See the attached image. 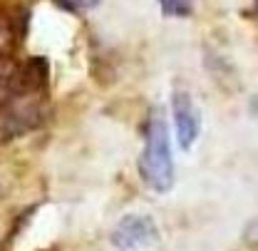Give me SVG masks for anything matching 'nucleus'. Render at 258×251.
<instances>
[{
    "label": "nucleus",
    "mask_w": 258,
    "mask_h": 251,
    "mask_svg": "<svg viewBox=\"0 0 258 251\" xmlns=\"http://www.w3.org/2000/svg\"><path fill=\"white\" fill-rule=\"evenodd\" d=\"M159 229L157 221L147 214H127L117 221V226L109 234L112 246L119 251H137L149 246L152 241H157Z\"/></svg>",
    "instance_id": "obj_3"
},
{
    "label": "nucleus",
    "mask_w": 258,
    "mask_h": 251,
    "mask_svg": "<svg viewBox=\"0 0 258 251\" xmlns=\"http://www.w3.org/2000/svg\"><path fill=\"white\" fill-rule=\"evenodd\" d=\"M171 117H174V134L184 152H189L194 142L201 134V115L196 110V102L186 90H174L171 94Z\"/></svg>",
    "instance_id": "obj_4"
},
{
    "label": "nucleus",
    "mask_w": 258,
    "mask_h": 251,
    "mask_svg": "<svg viewBox=\"0 0 258 251\" xmlns=\"http://www.w3.org/2000/svg\"><path fill=\"white\" fill-rule=\"evenodd\" d=\"M15 70H18V67L10 63V58L0 53V90H8V87H10V82H13V75H15Z\"/></svg>",
    "instance_id": "obj_7"
},
{
    "label": "nucleus",
    "mask_w": 258,
    "mask_h": 251,
    "mask_svg": "<svg viewBox=\"0 0 258 251\" xmlns=\"http://www.w3.org/2000/svg\"><path fill=\"white\" fill-rule=\"evenodd\" d=\"M60 8L64 10H70V13H87V10H95L97 5H99V0H55Z\"/></svg>",
    "instance_id": "obj_6"
},
{
    "label": "nucleus",
    "mask_w": 258,
    "mask_h": 251,
    "mask_svg": "<svg viewBox=\"0 0 258 251\" xmlns=\"http://www.w3.org/2000/svg\"><path fill=\"white\" fill-rule=\"evenodd\" d=\"M47 102L40 94L10 92L0 105V142L18 139L45 122Z\"/></svg>",
    "instance_id": "obj_2"
},
{
    "label": "nucleus",
    "mask_w": 258,
    "mask_h": 251,
    "mask_svg": "<svg viewBox=\"0 0 258 251\" xmlns=\"http://www.w3.org/2000/svg\"><path fill=\"white\" fill-rule=\"evenodd\" d=\"M256 3H258V0H256Z\"/></svg>",
    "instance_id": "obj_8"
},
{
    "label": "nucleus",
    "mask_w": 258,
    "mask_h": 251,
    "mask_svg": "<svg viewBox=\"0 0 258 251\" xmlns=\"http://www.w3.org/2000/svg\"><path fill=\"white\" fill-rule=\"evenodd\" d=\"M164 15L169 18H186L194 13V0H157Z\"/></svg>",
    "instance_id": "obj_5"
},
{
    "label": "nucleus",
    "mask_w": 258,
    "mask_h": 251,
    "mask_svg": "<svg viewBox=\"0 0 258 251\" xmlns=\"http://www.w3.org/2000/svg\"><path fill=\"white\" fill-rule=\"evenodd\" d=\"M137 172L142 182L157 194L171 191L176 182V169L171 157V142H169V125L159 107H152L144 122V147L137 159Z\"/></svg>",
    "instance_id": "obj_1"
}]
</instances>
